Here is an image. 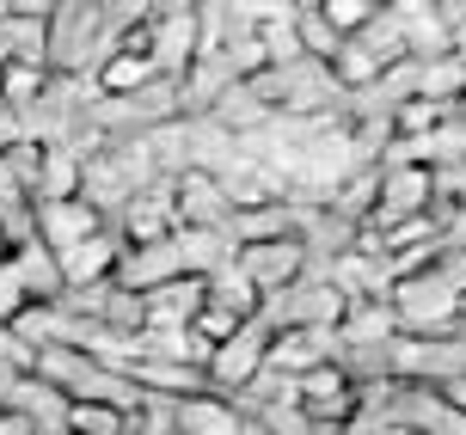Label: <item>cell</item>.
Returning <instances> with one entry per match:
<instances>
[{"mask_svg": "<svg viewBox=\"0 0 466 435\" xmlns=\"http://www.w3.org/2000/svg\"><path fill=\"white\" fill-rule=\"evenodd\" d=\"M0 435H44V423L19 405H0Z\"/></svg>", "mask_w": 466, "mask_h": 435, "instance_id": "cell-26", "label": "cell"}, {"mask_svg": "<svg viewBox=\"0 0 466 435\" xmlns=\"http://www.w3.org/2000/svg\"><path fill=\"white\" fill-rule=\"evenodd\" d=\"M154 80H160V74H154V62H147V56L105 49V62H98V74H93V92L116 105V98H136V92H147Z\"/></svg>", "mask_w": 466, "mask_h": 435, "instance_id": "cell-16", "label": "cell"}, {"mask_svg": "<svg viewBox=\"0 0 466 435\" xmlns=\"http://www.w3.org/2000/svg\"><path fill=\"white\" fill-rule=\"evenodd\" d=\"M461 80H466V56L461 49H442V62L423 68V86H411L418 98H436V105H461Z\"/></svg>", "mask_w": 466, "mask_h": 435, "instance_id": "cell-23", "label": "cell"}, {"mask_svg": "<svg viewBox=\"0 0 466 435\" xmlns=\"http://www.w3.org/2000/svg\"><path fill=\"white\" fill-rule=\"evenodd\" d=\"M289 233L307 239L301 208L289 203V197H264V203H233L221 239H228V246H258V239H289Z\"/></svg>", "mask_w": 466, "mask_h": 435, "instance_id": "cell-12", "label": "cell"}, {"mask_svg": "<svg viewBox=\"0 0 466 435\" xmlns=\"http://www.w3.org/2000/svg\"><path fill=\"white\" fill-rule=\"evenodd\" d=\"M68 435H136V417L105 411V405H62Z\"/></svg>", "mask_w": 466, "mask_h": 435, "instance_id": "cell-24", "label": "cell"}, {"mask_svg": "<svg viewBox=\"0 0 466 435\" xmlns=\"http://www.w3.org/2000/svg\"><path fill=\"white\" fill-rule=\"evenodd\" d=\"M295 411L313 430H350L356 411H362V387L338 356L331 362H313L307 374H295Z\"/></svg>", "mask_w": 466, "mask_h": 435, "instance_id": "cell-6", "label": "cell"}, {"mask_svg": "<svg viewBox=\"0 0 466 435\" xmlns=\"http://www.w3.org/2000/svg\"><path fill=\"white\" fill-rule=\"evenodd\" d=\"M338 349H331V338H313V331H270V362L264 368H282L289 380L295 374H307L313 362H331Z\"/></svg>", "mask_w": 466, "mask_h": 435, "instance_id": "cell-20", "label": "cell"}, {"mask_svg": "<svg viewBox=\"0 0 466 435\" xmlns=\"http://www.w3.org/2000/svg\"><path fill=\"white\" fill-rule=\"evenodd\" d=\"M350 307V288L344 282H319V276H301V282H289L282 295L264 300V313L258 319L270 325V331H313V338H331L338 319H344Z\"/></svg>", "mask_w": 466, "mask_h": 435, "instance_id": "cell-3", "label": "cell"}, {"mask_svg": "<svg viewBox=\"0 0 466 435\" xmlns=\"http://www.w3.org/2000/svg\"><path fill=\"white\" fill-rule=\"evenodd\" d=\"M31 307H37V300H31V288H25L19 264H13V258H0V331H13Z\"/></svg>", "mask_w": 466, "mask_h": 435, "instance_id": "cell-25", "label": "cell"}, {"mask_svg": "<svg viewBox=\"0 0 466 435\" xmlns=\"http://www.w3.org/2000/svg\"><path fill=\"white\" fill-rule=\"evenodd\" d=\"M172 435H246V417L233 411L228 399L197 392V399H178L172 405Z\"/></svg>", "mask_w": 466, "mask_h": 435, "instance_id": "cell-15", "label": "cell"}, {"mask_svg": "<svg viewBox=\"0 0 466 435\" xmlns=\"http://www.w3.org/2000/svg\"><path fill=\"white\" fill-rule=\"evenodd\" d=\"M98 25H105V6H80V0H74V6H49V25H44V68H49V80L86 68Z\"/></svg>", "mask_w": 466, "mask_h": 435, "instance_id": "cell-8", "label": "cell"}, {"mask_svg": "<svg viewBox=\"0 0 466 435\" xmlns=\"http://www.w3.org/2000/svg\"><path fill=\"white\" fill-rule=\"evenodd\" d=\"M270 325L252 319V325H239L228 344H215L209 356H203V387L215 392V399H239V392H252L264 374H270Z\"/></svg>", "mask_w": 466, "mask_h": 435, "instance_id": "cell-4", "label": "cell"}, {"mask_svg": "<svg viewBox=\"0 0 466 435\" xmlns=\"http://www.w3.org/2000/svg\"><path fill=\"white\" fill-rule=\"evenodd\" d=\"M178 276H190L178 239H154V246H123L111 282H116V288H129V295H154V288L178 282Z\"/></svg>", "mask_w": 466, "mask_h": 435, "instance_id": "cell-11", "label": "cell"}, {"mask_svg": "<svg viewBox=\"0 0 466 435\" xmlns=\"http://www.w3.org/2000/svg\"><path fill=\"white\" fill-rule=\"evenodd\" d=\"M105 228H111V221H105L93 203H80V197H68V203H31V239L56 258L74 252V246H86V239H98Z\"/></svg>", "mask_w": 466, "mask_h": 435, "instance_id": "cell-10", "label": "cell"}, {"mask_svg": "<svg viewBox=\"0 0 466 435\" xmlns=\"http://www.w3.org/2000/svg\"><path fill=\"white\" fill-rule=\"evenodd\" d=\"M123 374H129V387L141 392V399H166V405H178V399H197L203 387V368L197 362H166V356H129L123 362Z\"/></svg>", "mask_w": 466, "mask_h": 435, "instance_id": "cell-13", "label": "cell"}, {"mask_svg": "<svg viewBox=\"0 0 466 435\" xmlns=\"http://www.w3.org/2000/svg\"><path fill=\"white\" fill-rule=\"evenodd\" d=\"M313 13L326 19V31L338 37V44H350V37H362L387 6H380V0H313Z\"/></svg>", "mask_w": 466, "mask_h": 435, "instance_id": "cell-22", "label": "cell"}, {"mask_svg": "<svg viewBox=\"0 0 466 435\" xmlns=\"http://www.w3.org/2000/svg\"><path fill=\"white\" fill-rule=\"evenodd\" d=\"M380 435H418V430H380Z\"/></svg>", "mask_w": 466, "mask_h": 435, "instance_id": "cell-27", "label": "cell"}, {"mask_svg": "<svg viewBox=\"0 0 466 435\" xmlns=\"http://www.w3.org/2000/svg\"><path fill=\"white\" fill-rule=\"evenodd\" d=\"M49 98V68L25 56H0V105L6 111H37Z\"/></svg>", "mask_w": 466, "mask_h": 435, "instance_id": "cell-18", "label": "cell"}, {"mask_svg": "<svg viewBox=\"0 0 466 435\" xmlns=\"http://www.w3.org/2000/svg\"><path fill=\"white\" fill-rule=\"evenodd\" d=\"M80 154H68L62 141H44V160H37V184H31V203H68L80 197Z\"/></svg>", "mask_w": 466, "mask_h": 435, "instance_id": "cell-17", "label": "cell"}, {"mask_svg": "<svg viewBox=\"0 0 466 435\" xmlns=\"http://www.w3.org/2000/svg\"><path fill=\"white\" fill-rule=\"evenodd\" d=\"M166 197H172V215H178V228L190 233H221L233 215V197H228V178H215L203 166H185L178 178L166 184Z\"/></svg>", "mask_w": 466, "mask_h": 435, "instance_id": "cell-9", "label": "cell"}, {"mask_svg": "<svg viewBox=\"0 0 466 435\" xmlns=\"http://www.w3.org/2000/svg\"><path fill=\"white\" fill-rule=\"evenodd\" d=\"M307 264H313V246H307L301 233H289V239H258V246H228V270L239 276V282H252L264 300L282 295L289 282H301Z\"/></svg>", "mask_w": 466, "mask_h": 435, "instance_id": "cell-7", "label": "cell"}, {"mask_svg": "<svg viewBox=\"0 0 466 435\" xmlns=\"http://www.w3.org/2000/svg\"><path fill=\"white\" fill-rule=\"evenodd\" d=\"M203 307H215V313H228V319H239V325H252L258 313H264V295H258L252 282H239L233 270H215V276H203Z\"/></svg>", "mask_w": 466, "mask_h": 435, "instance_id": "cell-19", "label": "cell"}, {"mask_svg": "<svg viewBox=\"0 0 466 435\" xmlns=\"http://www.w3.org/2000/svg\"><path fill=\"white\" fill-rule=\"evenodd\" d=\"M116 233L105 228L98 239H86V246H74V252H62L56 264H62V295L68 288H98V282H111V270H116Z\"/></svg>", "mask_w": 466, "mask_h": 435, "instance_id": "cell-14", "label": "cell"}, {"mask_svg": "<svg viewBox=\"0 0 466 435\" xmlns=\"http://www.w3.org/2000/svg\"><path fill=\"white\" fill-rule=\"evenodd\" d=\"M25 349H31L25 380H37L44 392H56L62 405H105V411H123V417L147 411V399L129 387L123 362L93 356V344H25Z\"/></svg>", "mask_w": 466, "mask_h": 435, "instance_id": "cell-1", "label": "cell"}, {"mask_svg": "<svg viewBox=\"0 0 466 435\" xmlns=\"http://www.w3.org/2000/svg\"><path fill=\"white\" fill-rule=\"evenodd\" d=\"M387 313L399 338H461V246L436 252L423 270H405L387 282Z\"/></svg>", "mask_w": 466, "mask_h": 435, "instance_id": "cell-2", "label": "cell"}, {"mask_svg": "<svg viewBox=\"0 0 466 435\" xmlns=\"http://www.w3.org/2000/svg\"><path fill=\"white\" fill-rule=\"evenodd\" d=\"M436 215V166L423 160H393L374 172V208H369V228H405V221H423Z\"/></svg>", "mask_w": 466, "mask_h": 435, "instance_id": "cell-5", "label": "cell"}, {"mask_svg": "<svg viewBox=\"0 0 466 435\" xmlns=\"http://www.w3.org/2000/svg\"><path fill=\"white\" fill-rule=\"evenodd\" d=\"M461 111V105H436V98H418V92H405L393 111H387V136L411 141V136H436L448 116Z\"/></svg>", "mask_w": 466, "mask_h": 435, "instance_id": "cell-21", "label": "cell"}]
</instances>
